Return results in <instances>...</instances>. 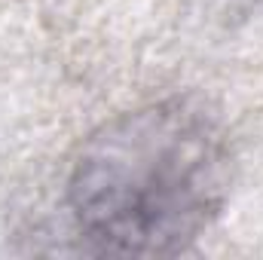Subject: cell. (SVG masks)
<instances>
[{
  "instance_id": "cell-1",
  "label": "cell",
  "mask_w": 263,
  "mask_h": 260,
  "mask_svg": "<svg viewBox=\"0 0 263 260\" xmlns=\"http://www.w3.org/2000/svg\"><path fill=\"white\" fill-rule=\"evenodd\" d=\"M233 184L230 141L190 98L120 114L80 147L67 202L80 233L107 254L172 257L220 214Z\"/></svg>"
}]
</instances>
